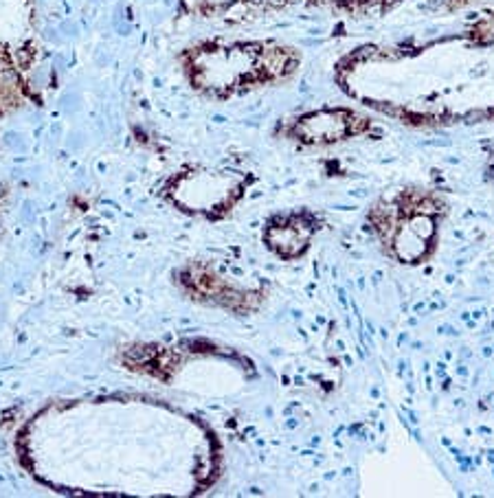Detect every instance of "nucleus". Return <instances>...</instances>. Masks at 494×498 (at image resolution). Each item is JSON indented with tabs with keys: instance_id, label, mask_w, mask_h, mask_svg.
<instances>
[{
	"instance_id": "nucleus-2",
	"label": "nucleus",
	"mask_w": 494,
	"mask_h": 498,
	"mask_svg": "<svg viewBox=\"0 0 494 498\" xmlns=\"http://www.w3.org/2000/svg\"><path fill=\"white\" fill-rule=\"evenodd\" d=\"M319 231V217L308 209L279 213L266 224L264 242L277 257L297 259L310 248V242Z\"/></svg>"
},
{
	"instance_id": "nucleus-1",
	"label": "nucleus",
	"mask_w": 494,
	"mask_h": 498,
	"mask_svg": "<svg viewBox=\"0 0 494 498\" xmlns=\"http://www.w3.org/2000/svg\"><path fill=\"white\" fill-rule=\"evenodd\" d=\"M444 215L446 204L439 196L406 189L380 198L367 213V222L386 255L413 265L426 261L435 252Z\"/></svg>"
},
{
	"instance_id": "nucleus-3",
	"label": "nucleus",
	"mask_w": 494,
	"mask_h": 498,
	"mask_svg": "<svg viewBox=\"0 0 494 498\" xmlns=\"http://www.w3.org/2000/svg\"><path fill=\"white\" fill-rule=\"evenodd\" d=\"M178 187H189L187 182H180ZM196 189L191 196H183L178 198V204L191 209V211H204V213H216V211H226L229 207H233V202L239 198V187L233 184L229 178L224 176H211L204 174L193 180V187Z\"/></svg>"
}]
</instances>
